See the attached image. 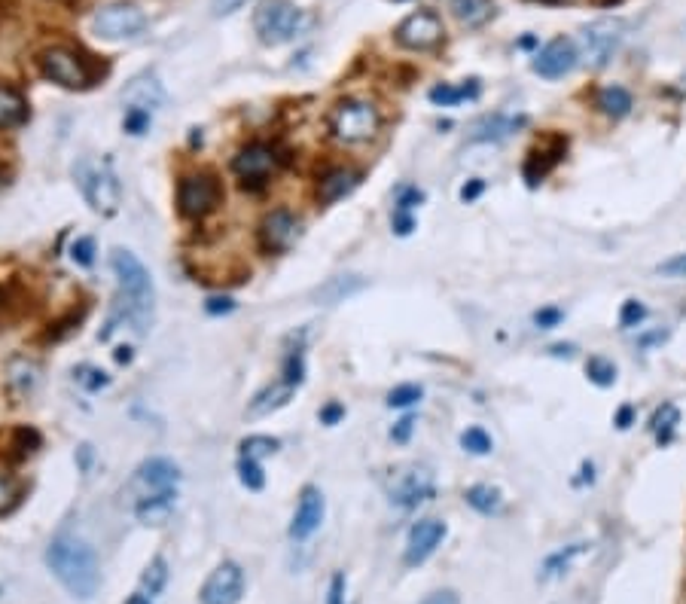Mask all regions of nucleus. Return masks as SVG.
Listing matches in <instances>:
<instances>
[{"label":"nucleus","instance_id":"3","mask_svg":"<svg viewBox=\"0 0 686 604\" xmlns=\"http://www.w3.org/2000/svg\"><path fill=\"white\" fill-rule=\"evenodd\" d=\"M382 113L372 101L363 98H345L330 113V132L342 144H366L379 135Z\"/></svg>","mask_w":686,"mask_h":604},{"label":"nucleus","instance_id":"25","mask_svg":"<svg viewBox=\"0 0 686 604\" xmlns=\"http://www.w3.org/2000/svg\"><path fill=\"white\" fill-rule=\"evenodd\" d=\"M293 394H296V388H293L290 382L278 379V382H272L269 388H263V391H260L254 400H251V406H247V412H251L254 418H260V415H269V412H275V409L287 406Z\"/></svg>","mask_w":686,"mask_h":604},{"label":"nucleus","instance_id":"59","mask_svg":"<svg viewBox=\"0 0 686 604\" xmlns=\"http://www.w3.org/2000/svg\"><path fill=\"white\" fill-rule=\"evenodd\" d=\"M126 604H153V598H150V595H144V592H138V595H132Z\"/></svg>","mask_w":686,"mask_h":604},{"label":"nucleus","instance_id":"18","mask_svg":"<svg viewBox=\"0 0 686 604\" xmlns=\"http://www.w3.org/2000/svg\"><path fill=\"white\" fill-rule=\"evenodd\" d=\"M324 513H327L324 495H321L315 486H305L302 495H299L293 522H290V537H293V540H308L311 534H315V531L321 528Z\"/></svg>","mask_w":686,"mask_h":604},{"label":"nucleus","instance_id":"2","mask_svg":"<svg viewBox=\"0 0 686 604\" xmlns=\"http://www.w3.org/2000/svg\"><path fill=\"white\" fill-rule=\"evenodd\" d=\"M46 565L74 598L89 601L98 592V583H101L98 559L89 543L74 537L71 531H61L52 537L49 550H46Z\"/></svg>","mask_w":686,"mask_h":604},{"label":"nucleus","instance_id":"35","mask_svg":"<svg viewBox=\"0 0 686 604\" xmlns=\"http://www.w3.org/2000/svg\"><path fill=\"white\" fill-rule=\"evenodd\" d=\"M677 425H680V412H677V406H674V403H665L662 409H656V415H653V421H650V431L656 434L659 443H668Z\"/></svg>","mask_w":686,"mask_h":604},{"label":"nucleus","instance_id":"53","mask_svg":"<svg viewBox=\"0 0 686 604\" xmlns=\"http://www.w3.org/2000/svg\"><path fill=\"white\" fill-rule=\"evenodd\" d=\"M244 4L247 0H211V10H214V16H229V13L241 10Z\"/></svg>","mask_w":686,"mask_h":604},{"label":"nucleus","instance_id":"34","mask_svg":"<svg viewBox=\"0 0 686 604\" xmlns=\"http://www.w3.org/2000/svg\"><path fill=\"white\" fill-rule=\"evenodd\" d=\"M165 583H168V562H165L162 556H156V559L144 568V574H141V592L150 595V598H156V595L165 589Z\"/></svg>","mask_w":686,"mask_h":604},{"label":"nucleus","instance_id":"36","mask_svg":"<svg viewBox=\"0 0 686 604\" xmlns=\"http://www.w3.org/2000/svg\"><path fill=\"white\" fill-rule=\"evenodd\" d=\"M238 479H241V486L251 489V492H260L266 486V473H263L260 461L257 458H247V455L238 458Z\"/></svg>","mask_w":686,"mask_h":604},{"label":"nucleus","instance_id":"26","mask_svg":"<svg viewBox=\"0 0 686 604\" xmlns=\"http://www.w3.org/2000/svg\"><path fill=\"white\" fill-rule=\"evenodd\" d=\"M595 107H598L604 116H610V119H626V116L632 113L635 101H632V92H629V89H622V86H604V89L598 92V98H595Z\"/></svg>","mask_w":686,"mask_h":604},{"label":"nucleus","instance_id":"49","mask_svg":"<svg viewBox=\"0 0 686 604\" xmlns=\"http://www.w3.org/2000/svg\"><path fill=\"white\" fill-rule=\"evenodd\" d=\"M412 428H415V418H412V415H406L403 421H397V425H394L391 440H394V443H406V440L412 437Z\"/></svg>","mask_w":686,"mask_h":604},{"label":"nucleus","instance_id":"17","mask_svg":"<svg viewBox=\"0 0 686 604\" xmlns=\"http://www.w3.org/2000/svg\"><path fill=\"white\" fill-rule=\"evenodd\" d=\"M177 482H180L177 464H171L168 458H150L138 467L132 486H135L138 498H144V495H156V492H171V489H177Z\"/></svg>","mask_w":686,"mask_h":604},{"label":"nucleus","instance_id":"10","mask_svg":"<svg viewBox=\"0 0 686 604\" xmlns=\"http://www.w3.org/2000/svg\"><path fill=\"white\" fill-rule=\"evenodd\" d=\"M443 34H446V31H443L440 16L430 13V10H418V13L406 16V19L397 25V31H394L397 43H400L403 49H412V52L436 49V46L443 43Z\"/></svg>","mask_w":686,"mask_h":604},{"label":"nucleus","instance_id":"38","mask_svg":"<svg viewBox=\"0 0 686 604\" xmlns=\"http://www.w3.org/2000/svg\"><path fill=\"white\" fill-rule=\"evenodd\" d=\"M281 379H284V382H290L293 388H299V385H302V379H305V351H302V345H296V348H290V351H287Z\"/></svg>","mask_w":686,"mask_h":604},{"label":"nucleus","instance_id":"9","mask_svg":"<svg viewBox=\"0 0 686 604\" xmlns=\"http://www.w3.org/2000/svg\"><path fill=\"white\" fill-rule=\"evenodd\" d=\"M147 28V16L132 4H110L92 16V31L104 40H129Z\"/></svg>","mask_w":686,"mask_h":604},{"label":"nucleus","instance_id":"21","mask_svg":"<svg viewBox=\"0 0 686 604\" xmlns=\"http://www.w3.org/2000/svg\"><path fill=\"white\" fill-rule=\"evenodd\" d=\"M360 187V171L354 168H333L330 174L321 177L318 184V202L321 205H333L345 196H351Z\"/></svg>","mask_w":686,"mask_h":604},{"label":"nucleus","instance_id":"28","mask_svg":"<svg viewBox=\"0 0 686 604\" xmlns=\"http://www.w3.org/2000/svg\"><path fill=\"white\" fill-rule=\"evenodd\" d=\"M586 550H589V543H571V547L552 553V556L543 562L540 577H543V580H555V577H561V574H568V571H571V565H574V559H580Z\"/></svg>","mask_w":686,"mask_h":604},{"label":"nucleus","instance_id":"8","mask_svg":"<svg viewBox=\"0 0 686 604\" xmlns=\"http://www.w3.org/2000/svg\"><path fill=\"white\" fill-rule=\"evenodd\" d=\"M40 68H43V74L52 83L65 86V89H86V86H92V71L86 65V58H80L68 46L43 49L40 52Z\"/></svg>","mask_w":686,"mask_h":604},{"label":"nucleus","instance_id":"23","mask_svg":"<svg viewBox=\"0 0 686 604\" xmlns=\"http://www.w3.org/2000/svg\"><path fill=\"white\" fill-rule=\"evenodd\" d=\"M28 123V101L25 95L10 86V83H0V129H19Z\"/></svg>","mask_w":686,"mask_h":604},{"label":"nucleus","instance_id":"20","mask_svg":"<svg viewBox=\"0 0 686 604\" xmlns=\"http://www.w3.org/2000/svg\"><path fill=\"white\" fill-rule=\"evenodd\" d=\"M40 385V367L31 357H13L7 364V388L16 400H28Z\"/></svg>","mask_w":686,"mask_h":604},{"label":"nucleus","instance_id":"44","mask_svg":"<svg viewBox=\"0 0 686 604\" xmlns=\"http://www.w3.org/2000/svg\"><path fill=\"white\" fill-rule=\"evenodd\" d=\"M122 126H126L129 135H144L147 126H150V110L129 107V110H126V119H122Z\"/></svg>","mask_w":686,"mask_h":604},{"label":"nucleus","instance_id":"40","mask_svg":"<svg viewBox=\"0 0 686 604\" xmlns=\"http://www.w3.org/2000/svg\"><path fill=\"white\" fill-rule=\"evenodd\" d=\"M74 379H77V385H80V388H86V391H101V388H107V385H110L107 373H101L98 367H89V364L77 367V370H74Z\"/></svg>","mask_w":686,"mask_h":604},{"label":"nucleus","instance_id":"12","mask_svg":"<svg viewBox=\"0 0 686 604\" xmlns=\"http://www.w3.org/2000/svg\"><path fill=\"white\" fill-rule=\"evenodd\" d=\"M580 62V52L574 46L571 37H552L537 55H534V74L546 77V80H558V77H565L577 68Z\"/></svg>","mask_w":686,"mask_h":604},{"label":"nucleus","instance_id":"43","mask_svg":"<svg viewBox=\"0 0 686 604\" xmlns=\"http://www.w3.org/2000/svg\"><path fill=\"white\" fill-rule=\"evenodd\" d=\"M644 318H647L644 302H638V299H626V302H622V312H619V327H622V330L638 327Z\"/></svg>","mask_w":686,"mask_h":604},{"label":"nucleus","instance_id":"54","mask_svg":"<svg viewBox=\"0 0 686 604\" xmlns=\"http://www.w3.org/2000/svg\"><path fill=\"white\" fill-rule=\"evenodd\" d=\"M482 190H485V180L473 177L470 184H464V187H461V202H473V199H479V196H482Z\"/></svg>","mask_w":686,"mask_h":604},{"label":"nucleus","instance_id":"61","mask_svg":"<svg viewBox=\"0 0 686 604\" xmlns=\"http://www.w3.org/2000/svg\"><path fill=\"white\" fill-rule=\"evenodd\" d=\"M537 4H568V0H537Z\"/></svg>","mask_w":686,"mask_h":604},{"label":"nucleus","instance_id":"16","mask_svg":"<svg viewBox=\"0 0 686 604\" xmlns=\"http://www.w3.org/2000/svg\"><path fill=\"white\" fill-rule=\"evenodd\" d=\"M433 479L424 473V470H400L394 479H391V489H388V498L391 504L403 507V510H412L424 501L433 498Z\"/></svg>","mask_w":686,"mask_h":604},{"label":"nucleus","instance_id":"50","mask_svg":"<svg viewBox=\"0 0 686 604\" xmlns=\"http://www.w3.org/2000/svg\"><path fill=\"white\" fill-rule=\"evenodd\" d=\"M418 604H461V598H458V592H452V589H440V592H430L424 601H418Z\"/></svg>","mask_w":686,"mask_h":604},{"label":"nucleus","instance_id":"31","mask_svg":"<svg viewBox=\"0 0 686 604\" xmlns=\"http://www.w3.org/2000/svg\"><path fill=\"white\" fill-rule=\"evenodd\" d=\"M464 498H467V504H470L476 513H482V516H494V513H501V507H504L501 492L491 489V486H473V489H467Z\"/></svg>","mask_w":686,"mask_h":604},{"label":"nucleus","instance_id":"56","mask_svg":"<svg viewBox=\"0 0 686 604\" xmlns=\"http://www.w3.org/2000/svg\"><path fill=\"white\" fill-rule=\"evenodd\" d=\"M632 421H635V409H632V406H622V409L616 412V418H613V425H616L619 431H626V428H632Z\"/></svg>","mask_w":686,"mask_h":604},{"label":"nucleus","instance_id":"51","mask_svg":"<svg viewBox=\"0 0 686 604\" xmlns=\"http://www.w3.org/2000/svg\"><path fill=\"white\" fill-rule=\"evenodd\" d=\"M205 309H208V315H229L235 309V302L229 296H214V299H208Z\"/></svg>","mask_w":686,"mask_h":604},{"label":"nucleus","instance_id":"30","mask_svg":"<svg viewBox=\"0 0 686 604\" xmlns=\"http://www.w3.org/2000/svg\"><path fill=\"white\" fill-rule=\"evenodd\" d=\"M473 98H479V80H467L464 86H449V83H443V86H433V89H430V101H433V104H440V107H455V104L473 101Z\"/></svg>","mask_w":686,"mask_h":604},{"label":"nucleus","instance_id":"37","mask_svg":"<svg viewBox=\"0 0 686 604\" xmlns=\"http://www.w3.org/2000/svg\"><path fill=\"white\" fill-rule=\"evenodd\" d=\"M586 376H589V382L592 385H598V388H610L613 382H616V367H613V360H607V357H589L586 360Z\"/></svg>","mask_w":686,"mask_h":604},{"label":"nucleus","instance_id":"19","mask_svg":"<svg viewBox=\"0 0 686 604\" xmlns=\"http://www.w3.org/2000/svg\"><path fill=\"white\" fill-rule=\"evenodd\" d=\"M525 123H528L525 116H510V113L482 116L470 132V144H501V141L513 138Z\"/></svg>","mask_w":686,"mask_h":604},{"label":"nucleus","instance_id":"14","mask_svg":"<svg viewBox=\"0 0 686 604\" xmlns=\"http://www.w3.org/2000/svg\"><path fill=\"white\" fill-rule=\"evenodd\" d=\"M244 592V571L235 562H223L220 568H214V574L205 580L199 601L202 604H238Z\"/></svg>","mask_w":686,"mask_h":604},{"label":"nucleus","instance_id":"45","mask_svg":"<svg viewBox=\"0 0 686 604\" xmlns=\"http://www.w3.org/2000/svg\"><path fill=\"white\" fill-rule=\"evenodd\" d=\"M71 260L77 266H92L95 263V241L92 238H77L71 245Z\"/></svg>","mask_w":686,"mask_h":604},{"label":"nucleus","instance_id":"58","mask_svg":"<svg viewBox=\"0 0 686 604\" xmlns=\"http://www.w3.org/2000/svg\"><path fill=\"white\" fill-rule=\"evenodd\" d=\"M549 351H552L555 357H574V345H552Z\"/></svg>","mask_w":686,"mask_h":604},{"label":"nucleus","instance_id":"47","mask_svg":"<svg viewBox=\"0 0 686 604\" xmlns=\"http://www.w3.org/2000/svg\"><path fill=\"white\" fill-rule=\"evenodd\" d=\"M421 202H424V193L418 187H403L397 193V211H403V214H412V208L421 205Z\"/></svg>","mask_w":686,"mask_h":604},{"label":"nucleus","instance_id":"55","mask_svg":"<svg viewBox=\"0 0 686 604\" xmlns=\"http://www.w3.org/2000/svg\"><path fill=\"white\" fill-rule=\"evenodd\" d=\"M412 229H415V217L403 214V211H394V232L397 235H409Z\"/></svg>","mask_w":686,"mask_h":604},{"label":"nucleus","instance_id":"52","mask_svg":"<svg viewBox=\"0 0 686 604\" xmlns=\"http://www.w3.org/2000/svg\"><path fill=\"white\" fill-rule=\"evenodd\" d=\"M327 604H345V577H342V574H336V577L330 580Z\"/></svg>","mask_w":686,"mask_h":604},{"label":"nucleus","instance_id":"57","mask_svg":"<svg viewBox=\"0 0 686 604\" xmlns=\"http://www.w3.org/2000/svg\"><path fill=\"white\" fill-rule=\"evenodd\" d=\"M345 415V406L342 403H330L324 412H321V421H324V425H336V421Z\"/></svg>","mask_w":686,"mask_h":604},{"label":"nucleus","instance_id":"27","mask_svg":"<svg viewBox=\"0 0 686 604\" xmlns=\"http://www.w3.org/2000/svg\"><path fill=\"white\" fill-rule=\"evenodd\" d=\"M452 16L467 28H479L494 16V4L491 0H452Z\"/></svg>","mask_w":686,"mask_h":604},{"label":"nucleus","instance_id":"6","mask_svg":"<svg viewBox=\"0 0 686 604\" xmlns=\"http://www.w3.org/2000/svg\"><path fill=\"white\" fill-rule=\"evenodd\" d=\"M223 202V187L220 180L208 171L199 174H186L180 177L177 184V211L186 220H205L208 214H214Z\"/></svg>","mask_w":686,"mask_h":604},{"label":"nucleus","instance_id":"7","mask_svg":"<svg viewBox=\"0 0 686 604\" xmlns=\"http://www.w3.org/2000/svg\"><path fill=\"white\" fill-rule=\"evenodd\" d=\"M622 37H626L622 19H595L580 34V58H586L589 68H604L619 49Z\"/></svg>","mask_w":686,"mask_h":604},{"label":"nucleus","instance_id":"15","mask_svg":"<svg viewBox=\"0 0 686 604\" xmlns=\"http://www.w3.org/2000/svg\"><path fill=\"white\" fill-rule=\"evenodd\" d=\"M296 238H299V220L290 211L278 208V211L263 217V223H260V248L266 254L290 251L296 245Z\"/></svg>","mask_w":686,"mask_h":604},{"label":"nucleus","instance_id":"13","mask_svg":"<svg viewBox=\"0 0 686 604\" xmlns=\"http://www.w3.org/2000/svg\"><path fill=\"white\" fill-rule=\"evenodd\" d=\"M443 540H446V522H440V519H421V522H415L409 528V537H406L403 562L409 568L424 565L436 553V547H440Z\"/></svg>","mask_w":686,"mask_h":604},{"label":"nucleus","instance_id":"4","mask_svg":"<svg viewBox=\"0 0 686 604\" xmlns=\"http://www.w3.org/2000/svg\"><path fill=\"white\" fill-rule=\"evenodd\" d=\"M77 184L86 196V202L92 205V211L110 217L119 211L122 205V187L119 180L113 174V165L104 159V162H92V159H83L77 165Z\"/></svg>","mask_w":686,"mask_h":604},{"label":"nucleus","instance_id":"48","mask_svg":"<svg viewBox=\"0 0 686 604\" xmlns=\"http://www.w3.org/2000/svg\"><path fill=\"white\" fill-rule=\"evenodd\" d=\"M656 272L665 275V278H686V254H674L671 260L659 263Z\"/></svg>","mask_w":686,"mask_h":604},{"label":"nucleus","instance_id":"1","mask_svg":"<svg viewBox=\"0 0 686 604\" xmlns=\"http://www.w3.org/2000/svg\"><path fill=\"white\" fill-rule=\"evenodd\" d=\"M110 266H113V275L119 281V299H116V312L107 321V330L101 333V339H110V333L116 330L119 318L132 321L138 330H147V324L153 318V281H150V272L144 269V263L135 254L122 251V248L113 251Z\"/></svg>","mask_w":686,"mask_h":604},{"label":"nucleus","instance_id":"24","mask_svg":"<svg viewBox=\"0 0 686 604\" xmlns=\"http://www.w3.org/2000/svg\"><path fill=\"white\" fill-rule=\"evenodd\" d=\"M174 504H177V489H171V492H156V495H144V498H138V504H135V516H138L144 525H162V522H168V516L174 513Z\"/></svg>","mask_w":686,"mask_h":604},{"label":"nucleus","instance_id":"33","mask_svg":"<svg viewBox=\"0 0 686 604\" xmlns=\"http://www.w3.org/2000/svg\"><path fill=\"white\" fill-rule=\"evenodd\" d=\"M363 287V281L357 278V275H342V278H333V281H327L321 290H318V299H324L327 306H333V302H342V299H348L351 293H357Z\"/></svg>","mask_w":686,"mask_h":604},{"label":"nucleus","instance_id":"39","mask_svg":"<svg viewBox=\"0 0 686 604\" xmlns=\"http://www.w3.org/2000/svg\"><path fill=\"white\" fill-rule=\"evenodd\" d=\"M461 446H464V452H470V455H488V452L494 449L491 437H488L482 428H467V431L461 434Z\"/></svg>","mask_w":686,"mask_h":604},{"label":"nucleus","instance_id":"46","mask_svg":"<svg viewBox=\"0 0 686 604\" xmlns=\"http://www.w3.org/2000/svg\"><path fill=\"white\" fill-rule=\"evenodd\" d=\"M561 321H565V312H561L558 306H546V309L534 312V324H537L540 330H552V327H558Z\"/></svg>","mask_w":686,"mask_h":604},{"label":"nucleus","instance_id":"29","mask_svg":"<svg viewBox=\"0 0 686 604\" xmlns=\"http://www.w3.org/2000/svg\"><path fill=\"white\" fill-rule=\"evenodd\" d=\"M561 153H565V144L555 147L552 153L549 150H531L528 153V159H525V180H528L531 187H537L540 180L552 171V165L561 159Z\"/></svg>","mask_w":686,"mask_h":604},{"label":"nucleus","instance_id":"5","mask_svg":"<svg viewBox=\"0 0 686 604\" xmlns=\"http://www.w3.org/2000/svg\"><path fill=\"white\" fill-rule=\"evenodd\" d=\"M308 25V16L296 10L290 0H263L254 13V31L266 46H278L302 34Z\"/></svg>","mask_w":686,"mask_h":604},{"label":"nucleus","instance_id":"11","mask_svg":"<svg viewBox=\"0 0 686 604\" xmlns=\"http://www.w3.org/2000/svg\"><path fill=\"white\" fill-rule=\"evenodd\" d=\"M278 165H281V159H278V153H275V147H269V144H247L238 156H235V162H232V171L238 174V180L244 187H263L266 180L278 171Z\"/></svg>","mask_w":686,"mask_h":604},{"label":"nucleus","instance_id":"41","mask_svg":"<svg viewBox=\"0 0 686 604\" xmlns=\"http://www.w3.org/2000/svg\"><path fill=\"white\" fill-rule=\"evenodd\" d=\"M272 452H278V440H272V437H247L244 443H241V455H247V458H266V455H272Z\"/></svg>","mask_w":686,"mask_h":604},{"label":"nucleus","instance_id":"60","mask_svg":"<svg viewBox=\"0 0 686 604\" xmlns=\"http://www.w3.org/2000/svg\"><path fill=\"white\" fill-rule=\"evenodd\" d=\"M116 360H119V364H129V360H132V351H129V348H116Z\"/></svg>","mask_w":686,"mask_h":604},{"label":"nucleus","instance_id":"22","mask_svg":"<svg viewBox=\"0 0 686 604\" xmlns=\"http://www.w3.org/2000/svg\"><path fill=\"white\" fill-rule=\"evenodd\" d=\"M122 101H126L129 107H138V110H156L162 101H165V92H162V86H159V80L156 77H150V74H141V77H135L129 86H126V92H122ZM126 107V110H129Z\"/></svg>","mask_w":686,"mask_h":604},{"label":"nucleus","instance_id":"42","mask_svg":"<svg viewBox=\"0 0 686 604\" xmlns=\"http://www.w3.org/2000/svg\"><path fill=\"white\" fill-rule=\"evenodd\" d=\"M421 385H397L391 394H388V406L391 409H406V406H415L421 400Z\"/></svg>","mask_w":686,"mask_h":604},{"label":"nucleus","instance_id":"32","mask_svg":"<svg viewBox=\"0 0 686 604\" xmlns=\"http://www.w3.org/2000/svg\"><path fill=\"white\" fill-rule=\"evenodd\" d=\"M25 498V482L13 473H0V516H10Z\"/></svg>","mask_w":686,"mask_h":604}]
</instances>
